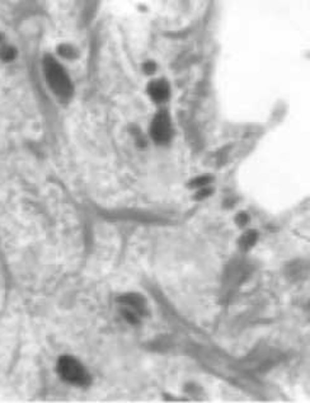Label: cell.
<instances>
[{
    "instance_id": "10",
    "label": "cell",
    "mask_w": 310,
    "mask_h": 403,
    "mask_svg": "<svg viewBox=\"0 0 310 403\" xmlns=\"http://www.w3.org/2000/svg\"><path fill=\"white\" fill-rule=\"evenodd\" d=\"M155 69L156 65L153 61H147L142 65V70H144V73H147V74H153V73L155 72Z\"/></svg>"
},
{
    "instance_id": "9",
    "label": "cell",
    "mask_w": 310,
    "mask_h": 403,
    "mask_svg": "<svg viewBox=\"0 0 310 403\" xmlns=\"http://www.w3.org/2000/svg\"><path fill=\"white\" fill-rule=\"evenodd\" d=\"M211 182V177L208 176H202V177H197V178L192 179L191 183H189V187L191 188H204L206 187L208 183Z\"/></svg>"
},
{
    "instance_id": "12",
    "label": "cell",
    "mask_w": 310,
    "mask_h": 403,
    "mask_svg": "<svg viewBox=\"0 0 310 403\" xmlns=\"http://www.w3.org/2000/svg\"><path fill=\"white\" fill-rule=\"evenodd\" d=\"M210 194H211V189L204 187V188L199 189V192H197V195H196V199H200V200L205 199V197H207Z\"/></svg>"
},
{
    "instance_id": "8",
    "label": "cell",
    "mask_w": 310,
    "mask_h": 403,
    "mask_svg": "<svg viewBox=\"0 0 310 403\" xmlns=\"http://www.w3.org/2000/svg\"><path fill=\"white\" fill-rule=\"evenodd\" d=\"M257 241V233L253 230H249L247 231V233H244V235L241 238V247L243 249H248L251 248V247L254 246V243H256Z\"/></svg>"
},
{
    "instance_id": "4",
    "label": "cell",
    "mask_w": 310,
    "mask_h": 403,
    "mask_svg": "<svg viewBox=\"0 0 310 403\" xmlns=\"http://www.w3.org/2000/svg\"><path fill=\"white\" fill-rule=\"evenodd\" d=\"M148 93L153 101L159 103L164 102L169 97L171 89H169L168 83L164 82V80H154L148 85Z\"/></svg>"
},
{
    "instance_id": "1",
    "label": "cell",
    "mask_w": 310,
    "mask_h": 403,
    "mask_svg": "<svg viewBox=\"0 0 310 403\" xmlns=\"http://www.w3.org/2000/svg\"><path fill=\"white\" fill-rule=\"evenodd\" d=\"M43 73L49 87L57 97H70L73 92L71 80L56 59L52 56H46L43 59Z\"/></svg>"
},
{
    "instance_id": "11",
    "label": "cell",
    "mask_w": 310,
    "mask_h": 403,
    "mask_svg": "<svg viewBox=\"0 0 310 403\" xmlns=\"http://www.w3.org/2000/svg\"><path fill=\"white\" fill-rule=\"evenodd\" d=\"M235 220H236V223H238V224L241 225V227H243V225H246L247 223H248L249 218H248V215L244 214V212H242V214H239L238 217H236Z\"/></svg>"
},
{
    "instance_id": "7",
    "label": "cell",
    "mask_w": 310,
    "mask_h": 403,
    "mask_svg": "<svg viewBox=\"0 0 310 403\" xmlns=\"http://www.w3.org/2000/svg\"><path fill=\"white\" fill-rule=\"evenodd\" d=\"M57 54L65 60H74L78 58V51L74 46L69 45V43H62L57 48Z\"/></svg>"
},
{
    "instance_id": "5",
    "label": "cell",
    "mask_w": 310,
    "mask_h": 403,
    "mask_svg": "<svg viewBox=\"0 0 310 403\" xmlns=\"http://www.w3.org/2000/svg\"><path fill=\"white\" fill-rule=\"evenodd\" d=\"M122 304L127 306L130 311L135 312L136 314H142L145 312V304L142 298H140L136 294H127L121 298Z\"/></svg>"
},
{
    "instance_id": "6",
    "label": "cell",
    "mask_w": 310,
    "mask_h": 403,
    "mask_svg": "<svg viewBox=\"0 0 310 403\" xmlns=\"http://www.w3.org/2000/svg\"><path fill=\"white\" fill-rule=\"evenodd\" d=\"M18 56L17 48H14L10 43L4 42L3 45H0V61L4 64H10V62L15 61Z\"/></svg>"
},
{
    "instance_id": "3",
    "label": "cell",
    "mask_w": 310,
    "mask_h": 403,
    "mask_svg": "<svg viewBox=\"0 0 310 403\" xmlns=\"http://www.w3.org/2000/svg\"><path fill=\"white\" fill-rule=\"evenodd\" d=\"M150 131H152V137L156 143L161 144V143L168 141L172 136V125L169 116L165 112L158 113L153 120Z\"/></svg>"
},
{
    "instance_id": "2",
    "label": "cell",
    "mask_w": 310,
    "mask_h": 403,
    "mask_svg": "<svg viewBox=\"0 0 310 403\" xmlns=\"http://www.w3.org/2000/svg\"><path fill=\"white\" fill-rule=\"evenodd\" d=\"M57 370L61 378L67 383L85 386L89 382V375L82 366V364L70 356H64L60 359L57 364Z\"/></svg>"
}]
</instances>
